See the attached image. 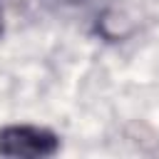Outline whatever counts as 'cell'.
I'll return each instance as SVG.
<instances>
[{
    "mask_svg": "<svg viewBox=\"0 0 159 159\" xmlns=\"http://www.w3.org/2000/svg\"><path fill=\"white\" fill-rule=\"evenodd\" d=\"M2 30H5V12H2V5H0V35H2Z\"/></svg>",
    "mask_w": 159,
    "mask_h": 159,
    "instance_id": "2",
    "label": "cell"
},
{
    "mask_svg": "<svg viewBox=\"0 0 159 159\" xmlns=\"http://www.w3.org/2000/svg\"><path fill=\"white\" fill-rule=\"evenodd\" d=\"M60 152V139L55 132L35 124H7L0 129V157L42 159Z\"/></svg>",
    "mask_w": 159,
    "mask_h": 159,
    "instance_id": "1",
    "label": "cell"
},
{
    "mask_svg": "<svg viewBox=\"0 0 159 159\" xmlns=\"http://www.w3.org/2000/svg\"><path fill=\"white\" fill-rule=\"evenodd\" d=\"M67 2H77V0H67Z\"/></svg>",
    "mask_w": 159,
    "mask_h": 159,
    "instance_id": "3",
    "label": "cell"
}]
</instances>
